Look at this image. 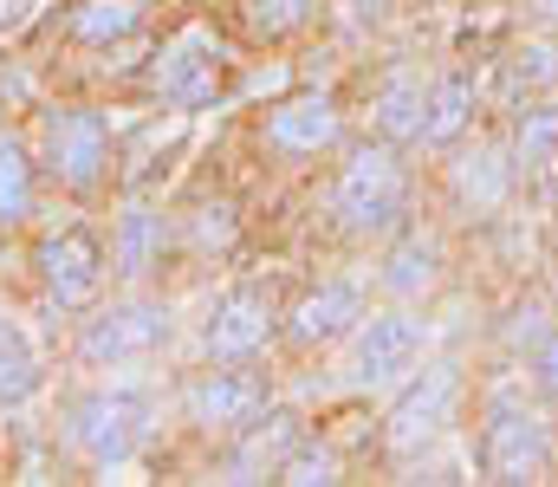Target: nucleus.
<instances>
[{
	"label": "nucleus",
	"instance_id": "nucleus-1",
	"mask_svg": "<svg viewBox=\"0 0 558 487\" xmlns=\"http://www.w3.org/2000/svg\"><path fill=\"white\" fill-rule=\"evenodd\" d=\"M331 208L351 234H384L403 221L410 208V169L397 162L390 144H364L357 157L338 169V188H331Z\"/></svg>",
	"mask_w": 558,
	"mask_h": 487
},
{
	"label": "nucleus",
	"instance_id": "nucleus-2",
	"mask_svg": "<svg viewBox=\"0 0 558 487\" xmlns=\"http://www.w3.org/2000/svg\"><path fill=\"white\" fill-rule=\"evenodd\" d=\"M546 455H553L546 423H539L526 403L494 397V403H487V423H481V449H474L481 482H533V475L546 468Z\"/></svg>",
	"mask_w": 558,
	"mask_h": 487
},
{
	"label": "nucleus",
	"instance_id": "nucleus-3",
	"mask_svg": "<svg viewBox=\"0 0 558 487\" xmlns=\"http://www.w3.org/2000/svg\"><path fill=\"white\" fill-rule=\"evenodd\" d=\"M149 85H156V98L175 105V111H208V105L228 92V59H221V46H215L208 33H182V39L156 59Z\"/></svg>",
	"mask_w": 558,
	"mask_h": 487
},
{
	"label": "nucleus",
	"instance_id": "nucleus-4",
	"mask_svg": "<svg viewBox=\"0 0 558 487\" xmlns=\"http://www.w3.org/2000/svg\"><path fill=\"white\" fill-rule=\"evenodd\" d=\"M143 429H149V410H143L137 390H98V397H85V403L72 410V442H78L98 468L131 462V449L143 442Z\"/></svg>",
	"mask_w": 558,
	"mask_h": 487
},
{
	"label": "nucleus",
	"instance_id": "nucleus-5",
	"mask_svg": "<svg viewBox=\"0 0 558 487\" xmlns=\"http://www.w3.org/2000/svg\"><path fill=\"white\" fill-rule=\"evenodd\" d=\"M39 280H46V293H52L65 313L92 306L98 287H105V247H98V234H92V228H59V234H46V241H39Z\"/></svg>",
	"mask_w": 558,
	"mask_h": 487
},
{
	"label": "nucleus",
	"instance_id": "nucleus-6",
	"mask_svg": "<svg viewBox=\"0 0 558 487\" xmlns=\"http://www.w3.org/2000/svg\"><path fill=\"white\" fill-rule=\"evenodd\" d=\"M46 162L65 188H98L111 169V131L98 111H59L46 118Z\"/></svg>",
	"mask_w": 558,
	"mask_h": 487
},
{
	"label": "nucleus",
	"instance_id": "nucleus-7",
	"mask_svg": "<svg viewBox=\"0 0 558 487\" xmlns=\"http://www.w3.org/2000/svg\"><path fill=\"white\" fill-rule=\"evenodd\" d=\"M338 131L344 124H338V105L325 92H299L267 111V150H279V157H318L338 144Z\"/></svg>",
	"mask_w": 558,
	"mask_h": 487
},
{
	"label": "nucleus",
	"instance_id": "nucleus-8",
	"mask_svg": "<svg viewBox=\"0 0 558 487\" xmlns=\"http://www.w3.org/2000/svg\"><path fill=\"white\" fill-rule=\"evenodd\" d=\"M267 410V377L254 370H208L195 390H189V416L208 423V429H247L254 416Z\"/></svg>",
	"mask_w": 558,
	"mask_h": 487
},
{
	"label": "nucleus",
	"instance_id": "nucleus-9",
	"mask_svg": "<svg viewBox=\"0 0 558 487\" xmlns=\"http://www.w3.org/2000/svg\"><path fill=\"white\" fill-rule=\"evenodd\" d=\"M416 364H422V319L384 313V319L364 325V338H357V377L364 383H403Z\"/></svg>",
	"mask_w": 558,
	"mask_h": 487
},
{
	"label": "nucleus",
	"instance_id": "nucleus-10",
	"mask_svg": "<svg viewBox=\"0 0 558 487\" xmlns=\"http://www.w3.org/2000/svg\"><path fill=\"white\" fill-rule=\"evenodd\" d=\"M162 338H169V313L162 306H111L105 319L85 325L78 351H85V364H118V357H137V351L162 344Z\"/></svg>",
	"mask_w": 558,
	"mask_h": 487
},
{
	"label": "nucleus",
	"instance_id": "nucleus-11",
	"mask_svg": "<svg viewBox=\"0 0 558 487\" xmlns=\"http://www.w3.org/2000/svg\"><path fill=\"white\" fill-rule=\"evenodd\" d=\"M267 338H274L267 300L241 287V293H228V300L215 306V319H208V357H215V364H247Z\"/></svg>",
	"mask_w": 558,
	"mask_h": 487
},
{
	"label": "nucleus",
	"instance_id": "nucleus-12",
	"mask_svg": "<svg viewBox=\"0 0 558 487\" xmlns=\"http://www.w3.org/2000/svg\"><path fill=\"white\" fill-rule=\"evenodd\" d=\"M454 390H461L454 364L422 370V383L397 403V416H390V442H397V449H410V442H422V436H435V429H441V416H448V403H454Z\"/></svg>",
	"mask_w": 558,
	"mask_h": 487
},
{
	"label": "nucleus",
	"instance_id": "nucleus-13",
	"mask_svg": "<svg viewBox=\"0 0 558 487\" xmlns=\"http://www.w3.org/2000/svg\"><path fill=\"white\" fill-rule=\"evenodd\" d=\"M357 319H364L357 287L331 280V287H318L312 300H299V313H292V338H299V344H331V338H344Z\"/></svg>",
	"mask_w": 558,
	"mask_h": 487
},
{
	"label": "nucleus",
	"instance_id": "nucleus-14",
	"mask_svg": "<svg viewBox=\"0 0 558 487\" xmlns=\"http://www.w3.org/2000/svg\"><path fill=\"white\" fill-rule=\"evenodd\" d=\"M143 20H149V0H78L72 20H65V33L78 46H118V39L137 33Z\"/></svg>",
	"mask_w": 558,
	"mask_h": 487
},
{
	"label": "nucleus",
	"instance_id": "nucleus-15",
	"mask_svg": "<svg viewBox=\"0 0 558 487\" xmlns=\"http://www.w3.org/2000/svg\"><path fill=\"white\" fill-rule=\"evenodd\" d=\"M33 390H39V357H33V344H26V331L0 313V410L26 403Z\"/></svg>",
	"mask_w": 558,
	"mask_h": 487
},
{
	"label": "nucleus",
	"instance_id": "nucleus-16",
	"mask_svg": "<svg viewBox=\"0 0 558 487\" xmlns=\"http://www.w3.org/2000/svg\"><path fill=\"white\" fill-rule=\"evenodd\" d=\"M474 118V85L468 78H441L428 92V124H422V144H454Z\"/></svg>",
	"mask_w": 558,
	"mask_h": 487
},
{
	"label": "nucleus",
	"instance_id": "nucleus-17",
	"mask_svg": "<svg viewBox=\"0 0 558 487\" xmlns=\"http://www.w3.org/2000/svg\"><path fill=\"white\" fill-rule=\"evenodd\" d=\"M513 157L526 175H546L558 162V111L553 105H533L526 118H520V131H513Z\"/></svg>",
	"mask_w": 558,
	"mask_h": 487
},
{
	"label": "nucleus",
	"instance_id": "nucleus-18",
	"mask_svg": "<svg viewBox=\"0 0 558 487\" xmlns=\"http://www.w3.org/2000/svg\"><path fill=\"white\" fill-rule=\"evenodd\" d=\"M33 215V162L13 137H0V228H20Z\"/></svg>",
	"mask_w": 558,
	"mask_h": 487
},
{
	"label": "nucleus",
	"instance_id": "nucleus-19",
	"mask_svg": "<svg viewBox=\"0 0 558 487\" xmlns=\"http://www.w3.org/2000/svg\"><path fill=\"white\" fill-rule=\"evenodd\" d=\"M312 7H318V0H241V20H247V33H254V39L279 46V39L305 33Z\"/></svg>",
	"mask_w": 558,
	"mask_h": 487
},
{
	"label": "nucleus",
	"instance_id": "nucleus-20",
	"mask_svg": "<svg viewBox=\"0 0 558 487\" xmlns=\"http://www.w3.org/2000/svg\"><path fill=\"white\" fill-rule=\"evenodd\" d=\"M422 124H428V92H422L416 78H397L377 98V131L384 137H422Z\"/></svg>",
	"mask_w": 558,
	"mask_h": 487
},
{
	"label": "nucleus",
	"instance_id": "nucleus-21",
	"mask_svg": "<svg viewBox=\"0 0 558 487\" xmlns=\"http://www.w3.org/2000/svg\"><path fill=\"white\" fill-rule=\"evenodd\" d=\"M156 241H162V221L149 208H131L124 215V234H118V267L124 273H149L156 267Z\"/></svg>",
	"mask_w": 558,
	"mask_h": 487
},
{
	"label": "nucleus",
	"instance_id": "nucleus-22",
	"mask_svg": "<svg viewBox=\"0 0 558 487\" xmlns=\"http://www.w3.org/2000/svg\"><path fill=\"white\" fill-rule=\"evenodd\" d=\"M274 482H286V487L338 482V455H331V449H286L279 468H274Z\"/></svg>",
	"mask_w": 558,
	"mask_h": 487
},
{
	"label": "nucleus",
	"instance_id": "nucleus-23",
	"mask_svg": "<svg viewBox=\"0 0 558 487\" xmlns=\"http://www.w3.org/2000/svg\"><path fill=\"white\" fill-rule=\"evenodd\" d=\"M384 280H390L397 293H422V287H435V247H428V241H410V247H397Z\"/></svg>",
	"mask_w": 558,
	"mask_h": 487
},
{
	"label": "nucleus",
	"instance_id": "nucleus-24",
	"mask_svg": "<svg viewBox=\"0 0 558 487\" xmlns=\"http://www.w3.org/2000/svg\"><path fill=\"white\" fill-rule=\"evenodd\" d=\"M507 85L520 92H546V85H558V52L553 46H520L513 59H507Z\"/></svg>",
	"mask_w": 558,
	"mask_h": 487
},
{
	"label": "nucleus",
	"instance_id": "nucleus-25",
	"mask_svg": "<svg viewBox=\"0 0 558 487\" xmlns=\"http://www.w3.org/2000/svg\"><path fill=\"white\" fill-rule=\"evenodd\" d=\"M533 390L558 403V331H546V338H539V351H533Z\"/></svg>",
	"mask_w": 558,
	"mask_h": 487
},
{
	"label": "nucleus",
	"instance_id": "nucleus-26",
	"mask_svg": "<svg viewBox=\"0 0 558 487\" xmlns=\"http://www.w3.org/2000/svg\"><path fill=\"white\" fill-rule=\"evenodd\" d=\"M234 241V208H202V247H228Z\"/></svg>",
	"mask_w": 558,
	"mask_h": 487
},
{
	"label": "nucleus",
	"instance_id": "nucleus-27",
	"mask_svg": "<svg viewBox=\"0 0 558 487\" xmlns=\"http://www.w3.org/2000/svg\"><path fill=\"white\" fill-rule=\"evenodd\" d=\"M39 0H0V33H13V26H26V13H33Z\"/></svg>",
	"mask_w": 558,
	"mask_h": 487
},
{
	"label": "nucleus",
	"instance_id": "nucleus-28",
	"mask_svg": "<svg viewBox=\"0 0 558 487\" xmlns=\"http://www.w3.org/2000/svg\"><path fill=\"white\" fill-rule=\"evenodd\" d=\"M344 7H351V13H384L390 0H344Z\"/></svg>",
	"mask_w": 558,
	"mask_h": 487
},
{
	"label": "nucleus",
	"instance_id": "nucleus-29",
	"mask_svg": "<svg viewBox=\"0 0 558 487\" xmlns=\"http://www.w3.org/2000/svg\"><path fill=\"white\" fill-rule=\"evenodd\" d=\"M539 7H546V13H553V20H558V0H539Z\"/></svg>",
	"mask_w": 558,
	"mask_h": 487
}]
</instances>
